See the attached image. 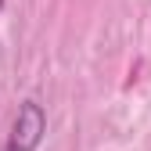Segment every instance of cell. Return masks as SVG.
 Masks as SVG:
<instances>
[{
    "label": "cell",
    "mask_w": 151,
    "mask_h": 151,
    "mask_svg": "<svg viewBox=\"0 0 151 151\" xmlns=\"http://www.w3.org/2000/svg\"><path fill=\"white\" fill-rule=\"evenodd\" d=\"M43 133H47V111L40 101H22L11 119V129L4 137V147L0 151H36L43 144Z\"/></svg>",
    "instance_id": "obj_1"
},
{
    "label": "cell",
    "mask_w": 151,
    "mask_h": 151,
    "mask_svg": "<svg viewBox=\"0 0 151 151\" xmlns=\"http://www.w3.org/2000/svg\"><path fill=\"white\" fill-rule=\"evenodd\" d=\"M0 7H4V0H0Z\"/></svg>",
    "instance_id": "obj_2"
}]
</instances>
